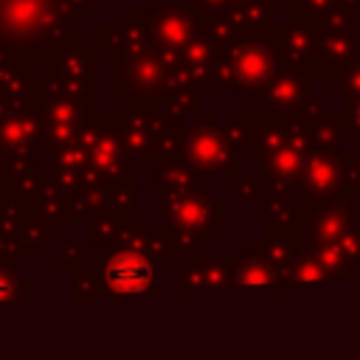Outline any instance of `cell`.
<instances>
[{
  "instance_id": "obj_1",
  "label": "cell",
  "mask_w": 360,
  "mask_h": 360,
  "mask_svg": "<svg viewBox=\"0 0 360 360\" xmlns=\"http://www.w3.org/2000/svg\"><path fill=\"white\" fill-rule=\"evenodd\" d=\"M278 22L253 31L225 48H219L222 65L231 76V87H236L239 98H262L267 82L278 70V56H276V37H278Z\"/></svg>"
},
{
  "instance_id": "obj_2",
  "label": "cell",
  "mask_w": 360,
  "mask_h": 360,
  "mask_svg": "<svg viewBox=\"0 0 360 360\" xmlns=\"http://www.w3.org/2000/svg\"><path fill=\"white\" fill-rule=\"evenodd\" d=\"M233 146L228 143L222 127L211 115H200L194 124L186 127V141H183V160L191 166L194 174H219V172H233L236 158Z\"/></svg>"
},
{
  "instance_id": "obj_3",
  "label": "cell",
  "mask_w": 360,
  "mask_h": 360,
  "mask_svg": "<svg viewBox=\"0 0 360 360\" xmlns=\"http://www.w3.org/2000/svg\"><path fill=\"white\" fill-rule=\"evenodd\" d=\"M312 68L298 65H278L273 79L264 87V115L276 118H301L312 98Z\"/></svg>"
},
{
  "instance_id": "obj_4",
  "label": "cell",
  "mask_w": 360,
  "mask_h": 360,
  "mask_svg": "<svg viewBox=\"0 0 360 360\" xmlns=\"http://www.w3.org/2000/svg\"><path fill=\"white\" fill-rule=\"evenodd\" d=\"M149 31L163 53L180 59V53L197 37V17L186 3H166L155 14H149Z\"/></svg>"
},
{
  "instance_id": "obj_5",
  "label": "cell",
  "mask_w": 360,
  "mask_h": 360,
  "mask_svg": "<svg viewBox=\"0 0 360 360\" xmlns=\"http://www.w3.org/2000/svg\"><path fill=\"white\" fill-rule=\"evenodd\" d=\"M318 42H321L318 25H312V22H307L304 17L292 14V20L284 22V25L278 28V37H276V56H278V65L309 68V65L315 62Z\"/></svg>"
},
{
  "instance_id": "obj_6",
  "label": "cell",
  "mask_w": 360,
  "mask_h": 360,
  "mask_svg": "<svg viewBox=\"0 0 360 360\" xmlns=\"http://www.w3.org/2000/svg\"><path fill=\"white\" fill-rule=\"evenodd\" d=\"M343 158L338 149H312L304 174H301V191L304 197H332L343 186Z\"/></svg>"
},
{
  "instance_id": "obj_7",
  "label": "cell",
  "mask_w": 360,
  "mask_h": 360,
  "mask_svg": "<svg viewBox=\"0 0 360 360\" xmlns=\"http://www.w3.org/2000/svg\"><path fill=\"white\" fill-rule=\"evenodd\" d=\"M107 278L121 292H141L152 284V264L141 253H118L107 264Z\"/></svg>"
},
{
  "instance_id": "obj_8",
  "label": "cell",
  "mask_w": 360,
  "mask_h": 360,
  "mask_svg": "<svg viewBox=\"0 0 360 360\" xmlns=\"http://www.w3.org/2000/svg\"><path fill=\"white\" fill-rule=\"evenodd\" d=\"M360 53V31H335V34H321L315 62L318 68H343Z\"/></svg>"
},
{
  "instance_id": "obj_9",
  "label": "cell",
  "mask_w": 360,
  "mask_h": 360,
  "mask_svg": "<svg viewBox=\"0 0 360 360\" xmlns=\"http://www.w3.org/2000/svg\"><path fill=\"white\" fill-rule=\"evenodd\" d=\"M292 121L301 124L312 149H335L343 138V132L338 127V118H332L326 112H318V115L312 112V115H301V118H292Z\"/></svg>"
},
{
  "instance_id": "obj_10",
  "label": "cell",
  "mask_w": 360,
  "mask_h": 360,
  "mask_svg": "<svg viewBox=\"0 0 360 360\" xmlns=\"http://www.w3.org/2000/svg\"><path fill=\"white\" fill-rule=\"evenodd\" d=\"M335 84H338V90H340V101H346V98H360V53L338 70Z\"/></svg>"
},
{
  "instance_id": "obj_11",
  "label": "cell",
  "mask_w": 360,
  "mask_h": 360,
  "mask_svg": "<svg viewBox=\"0 0 360 360\" xmlns=\"http://www.w3.org/2000/svg\"><path fill=\"white\" fill-rule=\"evenodd\" d=\"M343 138H360V98L340 101V112L335 115Z\"/></svg>"
},
{
  "instance_id": "obj_12",
  "label": "cell",
  "mask_w": 360,
  "mask_h": 360,
  "mask_svg": "<svg viewBox=\"0 0 360 360\" xmlns=\"http://www.w3.org/2000/svg\"><path fill=\"white\" fill-rule=\"evenodd\" d=\"M335 8H338V0H298L295 8H292V14L304 17V20L312 22V25H321V20H323L329 11H335Z\"/></svg>"
},
{
  "instance_id": "obj_13",
  "label": "cell",
  "mask_w": 360,
  "mask_h": 360,
  "mask_svg": "<svg viewBox=\"0 0 360 360\" xmlns=\"http://www.w3.org/2000/svg\"><path fill=\"white\" fill-rule=\"evenodd\" d=\"M186 6H188V11L200 20H205V17H217V14H222V11H228L231 6H233V0H186Z\"/></svg>"
},
{
  "instance_id": "obj_14",
  "label": "cell",
  "mask_w": 360,
  "mask_h": 360,
  "mask_svg": "<svg viewBox=\"0 0 360 360\" xmlns=\"http://www.w3.org/2000/svg\"><path fill=\"white\" fill-rule=\"evenodd\" d=\"M340 158H343V177L360 183V152H346Z\"/></svg>"
},
{
  "instance_id": "obj_15",
  "label": "cell",
  "mask_w": 360,
  "mask_h": 360,
  "mask_svg": "<svg viewBox=\"0 0 360 360\" xmlns=\"http://www.w3.org/2000/svg\"><path fill=\"white\" fill-rule=\"evenodd\" d=\"M233 3H264V0H233Z\"/></svg>"
}]
</instances>
